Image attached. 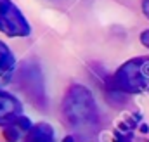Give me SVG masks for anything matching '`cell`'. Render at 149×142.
<instances>
[{
  "mask_svg": "<svg viewBox=\"0 0 149 142\" xmlns=\"http://www.w3.org/2000/svg\"><path fill=\"white\" fill-rule=\"evenodd\" d=\"M61 114L64 123L80 135H92L101 125L94 95L83 85H71L68 88L61 104Z\"/></svg>",
  "mask_w": 149,
  "mask_h": 142,
  "instance_id": "6da1fadb",
  "label": "cell"
},
{
  "mask_svg": "<svg viewBox=\"0 0 149 142\" xmlns=\"http://www.w3.org/2000/svg\"><path fill=\"white\" fill-rule=\"evenodd\" d=\"M113 85L127 94L149 90V57H134L123 63L113 76Z\"/></svg>",
  "mask_w": 149,
  "mask_h": 142,
  "instance_id": "7a4b0ae2",
  "label": "cell"
},
{
  "mask_svg": "<svg viewBox=\"0 0 149 142\" xmlns=\"http://www.w3.org/2000/svg\"><path fill=\"white\" fill-rule=\"evenodd\" d=\"M0 31L7 36H28L31 26L12 0H0Z\"/></svg>",
  "mask_w": 149,
  "mask_h": 142,
  "instance_id": "3957f363",
  "label": "cell"
},
{
  "mask_svg": "<svg viewBox=\"0 0 149 142\" xmlns=\"http://www.w3.org/2000/svg\"><path fill=\"white\" fill-rule=\"evenodd\" d=\"M16 125L19 130H28L31 127V121L23 116V106L21 102L7 94V92H0V127H10Z\"/></svg>",
  "mask_w": 149,
  "mask_h": 142,
  "instance_id": "277c9868",
  "label": "cell"
},
{
  "mask_svg": "<svg viewBox=\"0 0 149 142\" xmlns=\"http://www.w3.org/2000/svg\"><path fill=\"white\" fill-rule=\"evenodd\" d=\"M19 85L24 90L28 97H31L38 106L45 104V95H43V87L40 81V71L35 64H23L19 71Z\"/></svg>",
  "mask_w": 149,
  "mask_h": 142,
  "instance_id": "5b68a950",
  "label": "cell"
},
{
  "mask_svg": "<svg viewBox=\"0 0 149 142\" xmlns=\"http://www.w3.org/2000/svg\"><path fill=\"white\" fill-rule=\"evenodd\" d=\"M14 70H16V57L12 50L0 40V87L12 80Z\"/></svg>",
  "mask_w": 149,
  "mask_h": 142,
  "instance_id": "8992f818",
  "label": "cell"
},
{
  "mask_svg": "<svg viewBox=\"0 0 149 142\" xmlns=\"http://www.w3.org/2000/svg\"><path fill=\"white\" fill-rule=\"evenodd\" d=\"M23 142H56V134L54 128L49 123H37L31 125L26 134Z\"/></svg>",
  "mask_w": 149,
  "mask_h": 142,
  "instance_id": "52a82bcc",
  "label": "cell"
},
{
  "mask_svg": "<svg viewBox=\"0 0 149 142\" xmlns=\"http://www.w3.org/2000/svg\"><path fill=\"white\" fill-rule=\"evenodd\" d=\"M141 42H142V45H146L149 49V30H144L141 33Z\"/></svg>",
  "mask_w": 149,
  "mask_h": 142,
  "instance_id": "ba28073f",
  "label": "cell"
},
{
  "mask_svg": "<svg viewBox=\"0 0 149 142\" xmlns=\"http://www.w3.org/2000/svg\"><path fill=\"white\" fill-rule=\"evenodd\" d=\"M142 12L146 14V17H149V0H144L142 2Z\"/></svg>",
  "mask_w": 149,
  "mask_h": 142,
  "instance_id": "9c48e42d",
  "label": "cell"
}]
</instances>
